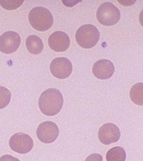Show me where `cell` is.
<instances>
[{
  "label": "cell",
  "mask_w": 143,
  "mask_h": 161,
  "mask_svg": "<svg viewBox=\"0 0 143 161\" xmlns=\"http://www.w3.org/2000/svg\"><path fill=\"white\" fill-rule=\"evenodd\" d=\"M63 104L62 94L58 89L51 88L44 91L39 100V106L43 114L54 116L59 113Z\"/></svg>",
  "instance_id": "cell-1"
},
{
  "label": "cell",
  "mask_w": 143,
  "mask_h": 161,
  "mask_svg": "<svg viewBox=\"0 0 143 161\" xmlns=\"http://www.w3.org/2000/svg\"><path fill=\"white\" fill-rule=\"evenodd\" d=\"M31 26L37 31H44L51 28L53 24V17L49 10L42 6L32 8L29 15Z\"/></svg>",
  "instance_id": "cell-2"
},
{
  "label": "cell",
  "mask_w": 143,
  "mask_h": 161,
  "mask_svg": "<svg viewBox=\"0 0 143 161\" xmlns=\"http://www.w3.org/2000/svg\"><path fill=\"white\" fill-rule=\"evenodd\" d=\"M100 33L92 25L86 24L80 26L76 31V40L81 47L91 48L97 43L100 39Z\"/></svg>",
  "instance_id": "cell-3"
},
{
  "label": "cell",
  "mask_w": 143,
  "mask_h": 161,
  "mask_svg": "<svg viewBox=\"0 0 143 161\" xmlns=\"http://www.w3.org/2000/svg\"><path fill=\"white\" fill-rule=\"evenodd\" d=\"M120 10L111 2H105L99 6L96 12V18L101 25L113 26L120 19Z\"/></svg>",
  "instance_id": "cell-4"
},
{
  "label": "cell",
  "mask_w": 143,
  "mask_h": 161,
  "mask_svg": "<svg viewBox=\"0 0 143 161\" xmlns=\"http://www.w3.org/2000/svg\"><path fill=\"white\" fill-rule=\"evenodd\" d=\"M9 144L12 150L21 154H25L30 152L34 146L32 138L29 135L21 132L11 137Z\"/></svg>",
  "instance_id": "cell-5"
},
{
  "label": "cell",
  "mask_w": 143,
  "mask_h": 161,
  "mask_svg": "<svg viewBox=\"0 0 143 161\" xmlns=\"http://www.w3.org/2000/svg\"><path fill=\"white\" fill-rule=\"evenodd\" d=\"M59 134L58 126L53 122H42L37 128V138L42 143H51L57 139Z\"/></svg>",
  "instance_id": "cell-6"
},
{
  "label": "cell",
  "mask_w": 143,
  "mask_h": 161,
  "mask_svg": "<svg viewBox=\"0 0 143 161\" xmlns=\"http://www.w3.org/2000/svg\"><path fill=\"white\" fill-rule=\"evenodd\" d=\"M72 64L67 58L58 57L50 64V70L52 75L58 79H63L69 77L72 73Z\"/></svg>",
  "instance_id": "cell-7"
},
{
  "label": "cell",
  "mask_w": 143,
  "mask_h": 161,
  "mask_svg": "<svg viewBox=\"0 0 143 161\" xmlns=\"http://www.w3.org/2000/svg\"><path fill=\"white\" fill-rule=\"evenodd\" d=\"M21 43V38L17 33L7 31L0 36V51L10 54L17 51Z\"/></svg>",
  "instance_id": "cell-8"
},
{
  "label": "cell",
  "mask_w": 143,
  "mask_h": 161,
  "mask_svg": "<svg viewBox=\"0 0 143 161\" xmlns=\"http://www.w3.org/2000/svg\"><path fill=\"white\" fill-rule=\"evenodd\" d=\"M120 137V129L112 123H107L99 129V140L103 144L109 145L118 142Z\"/></svg>",
  "instance_id": "cell-9"
},
{
  "label": "cell",
  "mask_w": 143,
  "mask_h": 161,
  "mask_svg": "<svg viewBox=\"0 0 143 161\" xmlns=\"http://www.w3.org/2000/svg\"><path fill=\"white\" fill-rule=\"evenodd\" d=\"M48 42L49 46L52 50L56 52H63L69 47L70 40L66 33L57 31L50 35Z\"/></svg>",
  "instance_id": "cell-10"
},
{
  "label": "cell",
  "mask_w": 143,
  "mask_h": 161,
  "mask_svg": "<svg viewBox=\"0 0 143 161\" xmlns=\"http://www.w3.org/2000/svg\"><path fill=\"white\" fill-rule=\"evenodd\" d=\"M115 71V66L110 60L101 59L95 63L92 72L97 79L105 80L111 77Z\"/></svg>",
  "instance_id": "cell-11"
},
{
  "label": "cell",
  "mask_w": 143,
  "mask_h": 161,
  "mask_svg": "<svg viewBox=\"0 0 143 161\" xmlns=\"http://www.w3.org/2000/svg\"><path fill=\"white\" fill-rule=\"evenodd\" d=\"M26 47L31 54L37 55L42 53L43 43L42 40L36 35L29 36L26 40Z\"/></svg>",
  "instance_id": "cell-12"
},
{
  "label": "cell",
  "mask_w": 143,
  "mask_h": 161,
  "mask_svg": "<svg viewBox=\"0 0 143 161\" xmlns=\"http://www.w3.org/2000/svg\"><path fill=\"white\" fill-rule=\"evenodd\" d=\"M143 83H137L133 85L130 92V97L132 101L137 105H143Z\"/></svg>",
  "instance_id": "cell-13"
},
{
  "label": "cell",
  "mask_w": 143,
  "mask_h": 161,
  "mask_svg": "<svg viewBox=\"0 0 143 161\" xmlns=\"http://www.w3.org/2000/svg\"><path fill=\"white\" fill-rule=\"evenodd\" d=\"M126 154L122 147H115L108 151L106 154L107 161H125Z\"/></svg>",
  "instance_id": "cell-14"
},
{
  "label": "cell",
  "mask_w": 143,
  "mask_h": 161,
  "mask_svg": "<svg viewBox=\"0 0 143 161\" xmlns=\"http://www.w3.org/2000/svg\"><path fill=\"white\" fill-rule=\"evenodd\" d=\"M11 99V93L7 88L0 86V109L6 108Z\"/></svg>",
  "instance_id": "cell-15"
},
{
  "label": "cell",
  "mask_w": 143,
  "mask_h": 161,
  "mask_svg": "<svg viewBox=\"0 0 143 161\" xmlns=\"http://www.w3.org/2000/svg\"><path fill=\"white\" fill-rule=\"evenodd\" d=\"M23 2L24 1H13L12 3H11L10 1H0V4L7 9L12 10L18 8Z\"/></svg>",
  "instance_id": "cell-16"
},
{
  "label": "cell",
  "mask_w": 143,
  "mask_h": 161,
  "mask_svg": "<svg viewBox=\"0 0 143 161\" xmlns=\"http://www.w3.org/2000/svg\"><path fill=\"white\" fill-rule=\"evenodd\" d=\"M85 161H103L102 156L98 153H93L89 156Z\"/></svg>",
  "instance_id": "cell-17"
},
{
  "label": "cell",
  "mask_w": 143,
  "mask_h": 161,
  "mask_svg": "<svg viewBox=\"0 0 143 161\" xmlns=\"http://www.w3.org/2000/svg\"><path fill=\"white\" fill-rule=\"evenodd\" d=\"M0 161H20L18 158L9 154L2 156L0 158Z\"/></svg>",
  "instance_id": "cell-18"
}]
</instances>
